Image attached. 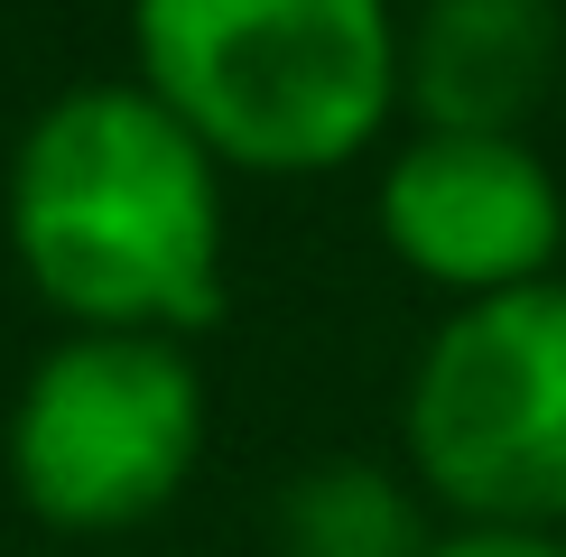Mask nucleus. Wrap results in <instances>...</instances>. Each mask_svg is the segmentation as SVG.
Masks as SVG:
<instances>
[{
  "label": "nucleus",
  "instance_id": "1",
  "mask_svg": "<svg viewBox=\"0 0 566 557\" xmlns=\"http://www.w3.org/2000/svg\"><path fill=\"white\" fill-rule=\"evenodd\" d=\"M10 251L84 335H205L223 316V158L149 84H75L10 158Z\"/></svg>",
  "mask_w": 566,
  "mask_h": 557
},
{
  "label": "nucleus",
  "instance_id": "2",
  "mask_svg": "<svg viewBox=\"0 0 566 557\" xmlns=\"http://www.w3.org/2000/svg\"><path fill=\"white\" fill-rule=\"evenodd\" d=\"M130 46L139 84L261 177L363 158L399 103L390 0H130Z\"/></svg>",
  "mask_w": 566,
  "mask_h": 557
},
{
  "label": "nucleus",
  "instance_id": "3",
  "mask_svg": "<svg viewBox=\"0 0 566 557\" xmlns=\"http://www.w3.org/2000/svg\"><path fill=\"white\" fill-rule=\"evenodd\" d=\"M409 474L464 529L566 539V278L474 297L409 371Z\"/></svg>",
  "mask_w": 566,
  "mask_h": 557
},
{
  "label": "nucleus",
  "instance_id": "4",
  "mask_svg": "<svg viewBox=\"0 0 566 557\" xmlns=\"http://www.w3.org/2000/svg\"><path fill=\"white\" fill-rule=\"evenodd\" d=\"M205 446V381L168 335H65L10 409V493L46 529L168 511Z\"/></svg>",
  "mask_w": 566,
  "mask_h": 557
},
{
  "label": "nucleus",
  "instance_id": "5",
  "mask_svg": "<svg viewBox=\"0 0 566 557\" xmlns=\"http://www.w3.org/2000/svg\"><path fill=\"white\" fill-rule=\"evenodd\" d=\"M381 242L428 288L511 297L538 288L566 242V196L548 158L511 130H418L381 168Z\"/></svg>",
  "mask_w": 566,
  "mask_h": 557
},
{
  "label": "nucleus",
  "instance_id": "6",
  "mask_svg": "<svg viewBox=\"0 0 566 557\" xmlns=\"http://www.w3.org/2000/svg\"><path fill=\"white\" fill-rule=\"evenodd\" d=\"M557 75V0H428L399 38V93L418 130H511Z\"/></svg>",
  "mask_w": 566,
  "mask_h": 557
},
{
  "label": "nucleus",
  "instance_id": "7",
  "mask_svg": "<svg viewBox=\"0 0 566 557\" xmlns=\"http://www.w3.org/2000/svg\"><path fill=\"white\" fill-rule=\"evenodd\" d=\"M418 493L371 455H325L279 493V557H428Z\"/></svg>",
  "mask_w": 566,
  "mask_h": 557
},
{
  "label": "nucleus",
  "instance_id": "8",
  "mask_svg": "<svg viewBox=\"0 0 566 557\" xmlns=\"http://www.w3.org/2000/svg\"><path fill=\"white\" fill-rule=\"evenodd\" d=\"M428 557H566V539L557 529H455Z\"/></svg>",
  "mask_w": 566,
  "mask_h": 557
}]
</instances>
